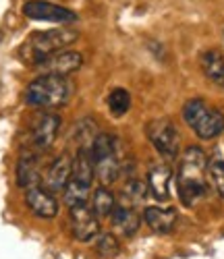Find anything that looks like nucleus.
<instances>
[{
    "mask_svg": "<svg viewBox=\"0 0 224 259\" xmlns=\"http://www.w3.org/2000/svg\"><path fill=\"white\" fill-rule=\"evenodd\" d=\"M206 177H208V158L201 147H187L176 172V191L183 205L191 207L206 195Z\"/></svg>",
    "mask_w": 224,
    "mask_h": 259,
    "instance_id": "1",
    "label": "nucleus"
},
{
    "mask_svg": "<svg viewBox=\"0 0 224 259\" xmlns=\"http://www.w3.org/2000/svg\"><path fill=\"white\" fill-rule=\"evenodd\" d=\"M73 94V83L60 75H40L33 79L23 94V100L31 108H54L69 102Z\"/></svg>",
    "mask_w": 224,
    "mask_h": 259,
    "instance_id": "2",
    "label": "nucleus"
},
{
    "mask_svg": "<svg viewBox=\"0 0 224 259\" xmlns=\"http://www.w3.org/2000/svg\"><path fill=\"white\" fill-rule=\"evenodd\" d=\"M79 39V33L75 29H66V27H58V29H48V31H35L27 37V41L21 46V58L27 64L35 67L40 60H44L46 56L69 48L71 44Z\"/></svg>",
    "mask_w": 224,
    "mask_h": 259,
    "instance_id": "3",
    "label": "nucleus"
},
{
    "mask_svg": "<svg viewBox=\"0 0 224 259\" xmlns=\"http://www.w3.org/2000/svg\"><path fill=\"white\" fill-rule=\"evenodd\" d=\"M183 118L201 141H212L224 133V114L206 100H189L183 106Z\"/></svg>",
    "mask_w": 224,
    "mask_h": 259,
    "instance_id": "4",
    "label": "nucleus"
},
{
    "mask_svg": "<svg viewBox=\"0 0 224 259\" xmlns=\"http://www.w3.org/2000/svg\"><path fill=\"white\" fill-rule=\"evenodd\" d=\"M147 139L152 141V145L156 147L162 158L166 160H174L181 152V137H178V128L174 126V122L170 118H154L152 122H147L145 126Z\"/></svg>",
    "mask_w": 224,
    "mask_h": 259,
    "instance_id": "5",
    "label": "nucleus"
},
{
    "mask_svg": "<svg viewBox=\"0 0 224 259\" xmlns=\"http://www.w3.org/2000/svg\"><path fill=\"white\" fill-rule=\"evenodd\" d=\"M58 128H60V118L58 114L52 112H42L38 114L31 124H29V133H27V152H35L42 154L56 141L58 135Z\"/></svg>",
    "mask_w": 224,
    "mask_h": 259,
    "instance_id": "6",
    "label": "nucleus"
},
{
    "mask_svg": "<svg viewBox=\"0 0 224 259\" xmlns=\"http://www.w3.org/2000/svg\"><path fill=\"white\" fill-rule=\"evenodd\" d=\"M69 224H71L73 239L79 243H89L98 239V234H100V218L92 209V205H87V203L69 207Z\"/></svg>",
    "mask_w": 224,
    "mask_h": 259,
    "instance_id": "7",
    "label": "nucleus"
},
{
    "mask_svg": "<svg viewBox=\"0 0 224 259\" xmlns=\"http://www.w3.org/2000/svg\"><path fill=\"white\" fill-rule=\"evenodd\" d=\"M23 15L31 21H42V23H60V25H69L75 23L79 19L75 11L58 7L54 3H46V0H29L23 5Z\"/></svg>",
    "mask_w": 224,
    "mask_h": 259,
    "instance_id": "8",
    "label": "nucleus"
},
{
    "mask_svg": "<svg viewBox=\"0 0 224 259\" xmlns=\"http://www.w3.org/2000/svg\"><path fill=\"white\" fill-rule=\"evenodd\" d=\"M83 64V56L77 50H58L50 56H46L44 60H40L35 64V71H40V75H60V77H69L75 71L81 69Z\"/></svg>",
    "mask_w": 224,
    "mask_h": 259,
    "instance_id": "9",
    "label": "nucleus"
},
{
    "mask_svg": "<svg viewBox=\"0 0 224 259\" xmlns=\"http://www.w3.org/2000/svg\"><path fill=\"white\" fill-rule=\"evenodd\" d=\"M25 205L33 215H38L42 220H52L58 213V201L54 197V193L44 189L42 185L25 189Z\"/></svg>",
    "mask_w": 224,
    "mask_h": 259,
    "instance_id": "10",
    "label": "nucleus"
},
{
    "mask_svg": "<svg viewBox=\"0 0 224 259\" xmlns=\"http://www.w3.org/2000/svg\"><path fill=\"white\" fill-rule=\"evenodd\" d=\"M73 172V160L69 156H58L42 175V187L48 189L50 193H62L66 183L71 181Z\"/></svg>",
    "mask_w": 224,
    "mask_h": 259,
    "instance_id": "11",
    "label": "nucleus"
},
{
    "mask_svg": "<svg viewBox=\"0 0 224 259\" xmlns=\"http://www.w3.org/2000/svg\"><path fill=\"white\" fill-rule=\"evenodd\" d=\"M40 183H42V172H40L38 154L23 149V154H21L19 164H17V185L21 189H29Z\"/></svg>",
    "mask_w": 224,
    "mask_h": 259,
    "instance_id": "12",
    "label": "nucleus"
},
{
    "mask_svg": "<svg viewBox=\"0 0 224 259\" xmlns=\"http://www.w3.org/2000/svg\"><path fill=\"white\" fill-rule=\"evenodd\" d=\"M170 179L172 170L166 164H154L147 170V191L158 201H166L170 197Z\"/></svg>",
    "mask_w": 224,
    "mask_h": 259,
    "instance_id": "13",
    "label": "nucleus"
},
{
    "mask_svg": "<svg viewBox=\"0 0 224 259\" xmlns=\"http://www.w3.org/2000/svg\"><path fill=\"white\" fill-rule=\"evenodd\" d=\"M143 220L145 224L158 234H168L172 232L176 224V209L174 207H158L150 205L143 209Z\"/></svg>",
    "mask_w": 224,
    "mask_h": 259,
    "instance_id": "14",
    "label": "nucleus"
},
{
    "mask_svg": "<svg viewBox=\"0 0 224 259\" xmlns=\"http://www.w3.org/2000/svg\"><path fill=\"white\" fill-rule=\"evenodd\" d=\"M110 222L115 226L117 234H123V236H133L137 230H139V224H141V218L139 213L135 211V207H129V205H117V209L112 211L110 215Z\"/></svg>",
    "mask_w": 224,
    "mask_h": 259,
    "instance_id": "15",
    "label": "nucleus"
},
{
    "mask_svg": "<svg viewBox=\"0 0 224 259\" xmlns=\"http://www.w3.org/2000/svg\"><path fill=\"white\" fill-rule=\"evenodd\" d=\"M201 71L218 88H224V52L208 50L201 56Z\"/></svg>",
    "mask_w": 224,
    "mask_h": 259,
    "instance_id": "16",
    "label": "nucleus"
},
{
    "mask_svg": "<svg viewBox=\"0 0 224 259\" xmlns=\"http://www.w3.org/2000/svg\"><path fill=\"white\" fill-rule=\"evenodd\" d=\"M119 201L115 197V193H112L108 187H98L96 191H92V209L98 213V218L104 220V218H110L112 211L117 209Z\"/></svg>",
    "mask_w": 224,
    "mask_h": 259,
    "instance_id": "17",
    "label": "nucleus"
},
{
    "mask_svg": "<svg viewBox=\"0 0 224 259\" xmlns=\"http://www.w3.org/2000/svg\"><path fill=\"white\" fill-rule=\"evenodd\" d=\"M89 195H92V185H85L77 179H71L62 191V201H64V205L73 207L79 203H87Z\"/></svg>",
    "mask_w": 224,
    "mask_h": 259,
    "instance_id": "18",
    "label": "nucleus"
},
{
    "mask_svg": "<svg viewBox=\"0 0 224 259\" xmlns=\"http://www.w3.org/2000/svg\"><path fill=\"white\" fill-rule=\"evenodd\" d=\"M145 195H147V185H143L141 181H137V179H129L125 185H123V189H121V205H129V207H135V205H139L143 199H145Z\"/></svg>",
    "mask_w": 224,
    "mask_h": 259,
    "instance_id": "19",
    "label": "nucleus"
},
{
    "mask_svg": "<svg viewBox=\"0 0 224 259\" xmlns=\"http://www.w3.org/2000/svg\"><path fill=\"white\" fill-rule=\"evenodd\" d=\"M129 108H131V96L127 90L117 88L108 94V110L112 116H117V118L125 116L129 112Z\"/></svg>",
    "mask_w": 224,
    "mask_h": 259,
    "instance_id": "20",
    "label": "nucleus"
},
{
    "mask_svg": "<svg viewBox=\"0 0 224 259\" xmlns=\"http://www.w3.org/2000/svg\"><path fill=\"white\" fill-rule=\"evenodd\" d=\"M96 251L104 259H112L121 253V243L115 232H100L96 239Z\"/></svg>",
    "mask_w": 224,
    "mask_h": 259,
    "instance_id": "21",
    "label": "nucleus"
},
{
    "mask_svg": "<svg viewBox=\"0 0 224 259\" xmlns=\"http://www.w3.org/2000/svg\"><path fill=\"white\" fill-rule=\"evenodd\" d=\"M208 179L214 185L216 193L224 199V162L222 160H214L208 164Z\"/></svg>",
    "mask_w": 224,
    "mask_h": 259,
    "instance_id": "22",
    "label": "nucleus"
}]
</instances>
